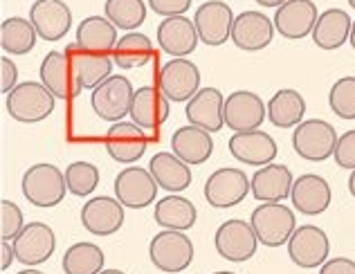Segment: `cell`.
Instances as JSON below:
<instances>
[{
  "instance_id": "obj_1",
  "label": "cell",
  "mask_w": 355,
  "mask_h": 274,
  "mask_svg": "<svg viewBox=\"0 0 355 274\" xmlns=\"http://www.w3.org/2000/svg\"><path fill=\"white\" fill-rule=\"evenodd\" d=\"M21 187L27 203H32L39 209H50V207L61 205L65 194H70L65 173H61V169L50 162H41L27 169Z\"/></svg>"
},
{
  "instance_id": "obj_2",
  "label": "cell",
  "mask_w": 355,
  "mask_h": 274,
  "mask_svg": "<svg viewBox=\"0 0 355 274\" xmlns=\"http://www.w3.org/2000/svg\"><path fill=\"white\" fill-rule=\"evenodd\" d=\"M5 103L12 119L21 121V124H36V121H43L52 115L54 106H57V97L45 88V83L23 81L7 94Z\"/></svg>"
},
{
  "instance_id": "obj_3",
  "label": "cell",
  "mask_w": 355,
  "mask_h": 274,
  "mask_svg": "<svg viewBox=\"0 0 355 274\" xmlns=\"http://www.w3.org/2000/svg\"><path fill=\"white\" fill-rule=\"evenodd\" d=\"M250 223L254 228L259 243L266 248H279L288 245L293 232L297 230L295 212L288 209L282 203H263L259 205L250 216Z\"/></svg>"
},
{
  "instance_id": "obj_4",
  "label": "cell",
  "mask_w": 355,
  "mask_h": 274,
  "mask_svg": "<svg viewBox=\"0 0 355 274\" xmlns=\"http://www.w3.org/2000/svg\"><path fill=\"white\" fill-rule=\"evenodd\" d=\"M338 139V130L331 121L304 119L293 133V148L299 157L308 160V162H324L335 155Z\"/></svg>"
},
{
  "instance_id": "obj_5",
  "label": "cell",
  "mask_w": 355,
  "mask_h": 274,
  "mask_svg": "<svg viewBox=\"0 0 355 274\" xmlns=\"http://www.w3.org/2000/svg\"><path fill=\"white\" fill-rule=\"evenodd\" d=\"M148 257L151 263L162 272H182L191 266L193 261V243L184 232H173V230H162L155 234L148 245Z\"/></svg>"
},
{
  "instance_id": "obj_6",
  "label": "cell",
  "mask_w": 355,
  "mask_h": 274,
  "mask_svg": "<svg viewBox=\"0 0 355 274\" xmlns=\"http://www.w3.org/2000/svg\"><path fill=\"white\" fill-rule=\"evenodd\" d=\"M133 83L121 74L108 77L101 86L92 90V110L97 112L99 119L117 124L126 115H130V103H133Z\"/></svg>"
},
{
  "instance_id": "obj_7",
  "label": "cell",
  "mask_w": 355,
  "mask_h": 274,
  "mask_svg": "<svg viewBox=\"0 0 355 274\" xmlns=\"http://www.w3.org/2000/svg\"><path fill=\"white\" fill-rule=\"evenodd\" d=\"M252 191V180L248 175L234 166H223L214 171L207 182H205V200H207L214 209H230L236 207L248 198Z\"/></svg>"
},
{
  "instance_id": "obj_8",
  "label": "cell",
  "mask_w": 355,
  "mask_h": 274,
  "mask_svg": "<svg viewBox=\"0 0 355 274\" xmlns=\"http://www.w3.org/2000/svg\"><path fill=\"white\" fill-rule=\"evenodd\" d=\"M214 245L216 252L230 263H245L257 254L259 236L252 228V223L241 219L225 221L214 234Z\"/></svg>"
},
{
  "instance_id": "obj_9",
  "label": "cell",
  "mask_w": 355,
  "mask_h": 274,
  "mask_svg": "<svg viewBox=\"0 0 355 274\" xmlns=\"http://www.w3.org/2000/svg\"><path fill=\"white\" fill-rule=\"evenodd\" d=\"M329 252H331L329 236H326L322 228H315V225H302V228H297L291 236V241H288V257H291V261L297 268L304 270L322 268L329 261Z\"/></svg>"
},
{
  "instance_id": "obj_10",
  "label": "cell",
  "mask_w": 355,
  "mask_h": 274,
  "mask_svg": "<svg viewBox=\"0 0 355 274\" xmlns=\"http://www.w3.org/2000/svg\"><path fill=\"white\" fill-rule=\"evenodd\" d=\"M12 245L16 252V261L27 268H34L45 263L54 254V250H57V236H54L50 225L34 221L25 225L21 234L12 241Z\"/></svg>"
},
{
  "instance_id": "obj_11",
  "label": "cell",
  "mask_w": 355,
  "mask_h": 274,
  "mask_svg": "<svg viewBox=\"0 0 355 274\" xmlns=\"http://www.w3.org/2000/svg\"><path fill=\"white\" fill-rule=\"evenodd\" d=\"M157 88L169 101H189L200 90V70L187 59H171L157 70Z\"/></svg>"
},
{
  "instance_id": "obj_12",
  "label": "cell",
  "mask_w": 355,
  "mask_h": 274,
  "mask_svg": "<svg viewBox=\"0 0 355 274\" xmlns=\"http://www.w3.org/2000/svg\"><path fill=\"white\" fill-rule=\"evenodd\" d=\"M157 182L148 169L128 166L115 178V198L126 209H144L157 198Z\"/></svg>"
},
{
  "instance_id": "obj_13",
  "label": "cell",
  "mask_w": 355,
  "mask_h": 274,
  "mask_svg": "<svg viewBox=\"0 0 355 274\" xmlns=\"http://www.w3.org/2000/svg\"><path fill=\"white\" fill-rule=\"evenodd\" d=\"M234 14L230 5L223 0H207L198 7L193 16V25L198 30V36L205 45L220 47L225 45L227 39H232V27H234Z\"/></svg>"
},
{
  "instance_id": "obj_14",
  "label": "cell",
  "mask_w": 355,
  "mask_h": 274,
  "mask_svg": "<svg viewBox=\"0 0 355 274\" xmlns=\"http://www.w3.org/2000/svg\"><path fill=\"white\" fill-rule=\"evenodd\" d=\"M225 126L234 133H245V130H257L268 117V106L257 92L236 90L225 99Z\"/></svg>"
},
{
  "instance_id": "obj_15",
  "label": "cell",
  "mask_w": 355,
  "mask_h": 274,
  "mask_svg": "<svg viewBox=\"0 0 355 274\" xmlns=\"http://www.w3.org/2000/svg\"><path fill=\"white\" fill-rule=\"evenodd\" d=\"M41 83H45L54 97L61 101H72L79 97L81 83L74 74V68L68 59V54H61L57 50H52L45 59L41 61Z\"/></svg>"
},
{
  "instance_id": "obj_16",
  "label": "cell",
  "mask_w": 355,
  "mask_h": 274,
  "mask_svg": "<svg viewBox=\"0 0 355 274\" xmlns=\"http://www.w3.org/2000/svg\"><path fill=\"white\" fill-rule=\"evenodd\" d=\"M148 137L144 128H139L133 121H117L106 133V151L108 155L121 164H133L146 153Z\"/></svg>"
},
{
  "instance_id": "obj_17",
  "label": "cell",
  "mask_w": 355,
  "mask_h": 274,
  "mask_svg": "<svg viewBox=\"0 0 355 274\" xmlns=\"http://www.w3.org/2000/svg\"><path fill=\"white\" fill-rule=\"evenodd\" d=\"M320 12L313 0H288L275 12V30L286 39H304L313 34Z\"/></svg>"
},
{
  "instance_id": "obj_18",
  "label": "cell",
  "mask_w": 355,
  "mask_h": 274,
  "mask_svg": "<svg viewBox=\"0 0 355 274\" xmlns=\"http://www.w3.org/2000/svg\"><path fill=\"white\" fill-rule=\"evenodd\" d=\"M124 209L126 207L113 196L90 198L81 209V223L90 234L110 236L119 232L121 225H124Z\"/></svg>"
},
{
  "instance_id": "obj_19",
  "label": "cell",
  "mask_w": 355,
  "mask_h": 274,
  "mask_svg": "<svg viewBox=\"0 0 355 274\" xmlns=\"http://www.w3.org/2000/svg\"><path fill=\"white\" fill-rule=\"evenodd\" d=\"M275 36V21L263 12H241L234 18L232 27V41L243 52H259L272 43Z\"/></svg>"
},
{
  "instance_id": "obj_20",
  "label": "cell",
  "mask_w": 355,
  "mask_h": 274,
  "mask_svg": "<svg viewBox=\"0 0 355 274\" xmlns=\"http://www.w3.org/2000/svg\"><path fill=\"white\" fill-rule=\"evenodd\" d=\"M30 21L43 41H59L72 27V12L63 0H36L30 9Z\"/></svg>"
},
{
  "instance_id": "obj_21",
  "label": "cell",
  "mask_w": 355,
  "mask_h": 274,
  "mask_svg": "<svg viewBox=\"0 0 355 274\" xmlns=\"http://www.w3.org/2000/svg\"><path fill=\"white\" fill-rule=\"evenodd\" d=\"M225 99L218 88H200L193 97L187 101V119L189 124L205 128L207 133H218L225 126Z\"/></svg>"
},
{
  "instance_id": "obj_22",
  "label": "cell",
  "mask_w": 355,
  "mask_h": 274,
  "mask_svg": "<svg viewBox=\"0 0 355 274\" xmlns=\"http://www.w3.org/2000/svg\"><path fill=\"white\" fill-rule=\"evenodd\" d=\"M198 30L187 16H171L157 25V45L175 59H187L198 47Z\"/></svg>"
},
{
  "instance_id": "obj_23",
  "label": "cell",
  "mask_w": 355,
  "mask_h": 274,
  "mask_svg": "<svg viewBox=\"0 0 355 274\" xmlns=\"http://www.w3.org/2000/svg\"><path fill=\"white\" fill-rule=\"evenodd\" d=\"M230 153L243 164L266 166L272 164V160L277 157V142L261 128L234 133L230 137Z\"/></svg>"
},
{
  "instance_id": "obj_24",
  "label": "cell",
  "mask_w": 355,
  "mask_h": 274,
  "mask_svg": "<svg viewBox=\"0 0 355 274\" xmlns=\"http://www.w3.org/2000/svg\"><path fill=\"white\" fill-rule=\"evenodd\" d=\"M169 99L164 97L157 86H142L133 94V103H130V119L144 130L160 128L166 119H169Z\"/></svg>"
},
{
  "instance_id": "obj_25",
  "label": "cell",
  "mask_w": 355,
  "mask_h": 274,
  "mask_svg": "<svg viewBox=\"0 0 355 274\" xmlns=\"http://www.w3.org/2000/svg\"><path fill=\"white\" fill-rule=\"evenodd\" d=\"M331 185L317 173H304L293 182L291 200L297 212L306 216H317L324 214L331 207Z\"/></svg>"
},
{
  "instance_id": "obj_26",
  "label": "cell",
  "mask_w": 355,
  "mask_h": 274,
  "mask_svg": "<svg viewBox=\"0 0 355 274\" xmlns=\"http://www.w3.org/2000/svg\"><path fill=\"white\" fill-rule=\"evenodd\" d=\"M295 178L286 164H266L252 175V196L261 203H282L291 198Z\"/></svg>"
},
{
  "instance_id": "obj_27",
  "label": "cell",
  "mask_w": 355,
  "mask_h": 274,
  "mask_svg": "<svg viewBox=\"0 0 355 274\" xmlns=\"http://www.w3.org/2000/svg\"><path fill=\"white\" fill-rule=\"evenodd\" d=\"M68 59L74 68V74L81 83V88H90L95 90L97 86H101L108 77H113V61H110L108 54H97V52H88L81 50L77 43L68 45Z\"/></svg>"
},
{
  "instance_id": "obj_28",
  "label": "cell",
  "mask_w": 355,
  "mask_h": 274,
  "mask_svg": "<svg viewBox=\"0 0 355 274\" xmlns=\"http://www.w3.org/2000/svg\"><path fill=\"white\" fill-rule=\"evenodd\" d=\"M171 151L187 164H205L211 157L214 139L211 133L198 126H180L171 135Z\"/></svg>"
},
{
  "instance_id": "obj_29",
  "label": "cell",
  "mask_w": 355,
  "mask_h": 274,
  "mask_svg": "<svg viewBox=\"0 0 355 274\" xmlns=\"http://www.w3.org/2000/svg\"><path fill=\"white\" fill-rule=\"evenodd\" d=\"M117 27L106 16H88L77 27V45L97 54H113L117 47Z\"/></svg>"
},
{
  "instance_id": "obj_30",
  "label": "cell",
  "mask_w": 355,
  "mask_h": 274,
  "mask_svg": "<svg viewBox=\"0 0 355 274\" xmlns=\"http://www.w3.org/2000/svg\"><path fill=\"white\" fill-rule=\"evenodd\" d=\"M148 171L155 178V182L164 191H184L191 185V169L187 162H182L175 153H155L148 162Z\"/></svg>"
},
{
  "instance_id": "obj_31",
  "label": "cell",
  "mask_w": 355,
  "mask_h": 274,
  "mask_svg": "<svg viewBox=\"0 0 355 274\" xmlns=\"http://www.w3.org/2000/svg\"><path fill=\"white\" fill-rule=\"evenodd\" d=\"M351 30L353 21L347 12L329 9V12L320 14V21H317L313 30V41L322 50H338V47H342L351 39Z\"/></svg>"
},
{
  "instance_id": "obj_32",
  "label": "cell",
  "mask_w": 355,
  "mask_h": 274,
  "mask_svg": "<svg viewBox=\"0 0 355 274\" xmlns=\"http://www.w3.org/2000/svg\"><path fill=\"white\" fill-rule=\"evenodd\" d=\"M155 223L164 230L173 232H187L196 225V207L189 198H184L180 194H171L157 200L153 209Z\"/></svg>"
},
{
  "instance_id": "obj_33",
  "label": "cell",
  "mask_w": 355,
  "mask_h": 274,
  "mask_svg": "<svg viewBox=\"0 0 355 274\" xmlns=\"http://www.w3.org/2000/svg\"><path fill=\"white\" fill-rule=\"evenodd\" d=\"M306 115V101L302 92L293 88L277 90L272 99L268 101V119L277 128H297L304 121Z\"/></svg>"
},
{
  "instance_id": "obj_34",
  "label": "cell",
  "mask_w": 355,
  "mask_h": 274,
  "mask_svg": "<svg viewBox=\"0 0 355 274\" xmlns=\"http://www.w3.org/2000/svg\"><path fill=\"white\" fill-rule=\"evenodd\" d=\"M113 59H115V65H119V68H124V70L142 68V65H146L153 59L151 39L142 32H128L126 36H121L117 41Z\"/></svg>"
},
{
  "instance_id": "obj_35",
  "label": "cell",
  "mask_w": 355,
  "mask_h": 274,
  "mask_svg": "<svg viewBox=\"0 0 355 274\" xmlns=\"http://www.w3.org/2000/svg\"><path fill=\"white\" fill-rule=\"evenodd\" d=\"M36 30L32 21H25L21 16L5 18L0 25V47L7 54H27L36 45Z\"/></svg>"
},
{
  "instance_id": "obj_36",
  "label": "cell",
  "mask_w": 355,
  "mask_h": 274,
  "mask_svg": "<svg viewBox=\"0 0 355 274\" xmlns=\"http://www.w3.org/2000/svg\"><path fill=\"white\" fill-rule=\"evenodd\" d=\"M104 263H106V257L99 245L77 243L65 250L61 266L65 274H99L104 270Z\"/></svg>"
},
{
  "instance_id": "obj_37",
  "label": "cell",
  "mask_w": 355,
  "mask_h": 274,
  "mask_svg": "<svg viewBox=\"0 0 355 274\" xmlns=\"http://www.w3.org/2000/svg\"><path fill=\"white\" fill-rule=\"evenodd\" d=\"M104 12H106V18L117 30L133 32L146 21L144 0H106Z\"/></svg>"
},
{
  "instance_id": "obj_38",
  "label": "cell",
  "mask_w": 355,
  "mask_h": 274,
  "mask_svg": "<svg viewBox=\"0 0 355 274\" xmlns=\"http://www.w3.org/2000/svg\"><path fill=\"white\" fill-rule=\"evenodd\" d=\"M63 173L65 182H68V191L77 198L90 196L99 185V169L90 162H72Z\"/></svg>"
},
{
  "instance_id": "obj_39",
  "label": "cell",
  "mask_w": 355,
  "mask_h": 274,
  "mask_svg": "<svg viewBox=\"0 0 355 274\" xmlns=\"http://www.w3.org/2000/svg\"><path fill=\"white\" fill-rule=\"evenodd\" d=\"M329 106L340 119H355V77H342L333 83Z\"/></svg>"
},
{
  "instance_id": "obj_40",
  "label": "cell",
  "mask_w": 355,
  "mask_h": 274,
  "mask_svg": "<svg viewBox=\"0 0 355 274\" xmlns=\"http://www.w3.org/2000/svg\"><path fill=\"white\" fill-rule=\"evenodd\" d=\"M23 228H25V221H23L21 207L12 200L0 203V239L14 241Z\"/></svg>"
},
{
  "instance_id": "obj_41",
  "label": "cell",
  "mask_w": 355,
  "mask_h": 274,
  "mask_svg": "<svg viewBox=\"0 0 355 274\" xmlns=\"http://www.w3.org/2000/svg\"><path fill=\"white\" fill-rule=\"evenodd\" d=\"M333 157H335V162H338V166L355 171V128L347 130V133L338 139Z\"/></svg>"
},
{
  "instance_id": "obj_42",
  "label": "cell",
  "mask_w": 355,
  "mask_h": 274,
  "mask_svg": "<svg viewBox=\"0 0 355 274\" xmlns=\"http://www.w3.org/2000/svg\"><path fill=\"white\" fill-rule=\"evenodd\" d=\"M148 7H151V12L164 18L184 16L187 9L191 7V0H148Z\"/></svg>"
},
{
  "instance_id": "obj_43",
  "label": "cell",
  "mask_w": 355,
  "mask_h": 274,
  "mask_svg": "<svg viewBox=\"0 0 355 274\" xmlns=\"http://www.w3.org/2000/svg\"><path fill=\"white\" fill-rule=\"evenodd\" d=\"M16 79H18L16 63L12 59H7V56H3V59H0V92H3L5 97L18 86Z\"/></svg>"
},
{
  "instance_id": "obj_44",
  "label": "cell",
  "mask_w": 355,
  "mask_h": 274,
  "mask_svg": "<svg viewBox=\"0 0 355 274\" xmlns=\"http://www.w3.org/2000/svg\"><path fill=\"white\" fill-rule=\"evenodd\" d=\"M320 274H355V261L347 259V257L329 259L320 268Z\"/></svg>"
},
{
  "instance_id": "obj_45",
  "label": "cell",
  "mask_w": 355,
  "mask_h": 274,
  "mask_svg": "<svg viewBox=\"0 0 355 274\" xmlns=\"http://www.w3.org/2000/svg\"><path fill=\"white\" fill-rule=\"evenodd\" d=\"M16 259V252H14V245L9 241H3L0 243V270L7 272V268L12 266Z\"/></svg>"
},
{
  "instance_id": "obj_46",
  "label": "cell",
  "mask_w": 355,
  "mask_h": 274,
  "mask_svg": "<svg viewBox=\"0 0 355 274\" xmlns=\"http://www.w3.org/2000/svg\"><path fill=\"white\" fill-rule=\"evenodd\" d=\"M257 3L261 7H282L284 3H288V0H257Z\"/></svg>"
},
{
  "instance_id": "obj_47",
  "label": "cell",
  "mask_w": 355,
  "mask_h": 274,
  "mask_svg": "<svg viewBox=\"0 0 355 274\" xmlns=\"http://www.w3.org/2000/svg\"><path fill=\"white\" fill-rule=\"evenodd\" d=\"M349 191L355 198V171H351V175H349Z\"/></svg>"
},
{
  "instance_id": "obj_48",
  "label": "cell",
  "mask_w": 355,
  "mask_h": 274,
  "mask_svg": "<svg viewBox=\"0 0 355 274\" xmlns=\"http://www.w3.org/2000/svg\"><path fill=\"white\" fill-rule=\"evenodd\" d=\"M18 274H43L41 270H34V268H27V270H23V272H18Z\"/></svg>"
},
{
  "instance_id": "obj_49",
  "label": "cell",
  "mask_w": 355,
  "mask_h": 274,
  "mask_svg": "<svg viewBox=\"0 0 355 274\" xmlns=\"http://www.w3.org/2000/svg\"><path fill=\"white\" fill-rule=\"evenodd\" d=\"M351 47H353V50H355V21H353V30H351Z\"/></svg>"
},
{
  "instance_id": "obj_50",
  "label": "cell",
  "mask_w": 355,
  "mask_h": 274,
  "mask_svg": "<svg viewBox=\"0 0 355 274\" xmlns=\"http://www.w3.org/2000/svg\"><path fill=\"white\" fill-rule=\"evenodd\" d=\"M99 274H126V272H121V270H101Z\"/></svg>"
},
{
  "instance_id": "obj_51",
  "label": "cell",
  "mask_w": 355,
  "mask_h": 274,
  "mask_svg": "<svg viewBox=\"0 0 355 274\" xmlns=\"http://www.w3.org/2000/svg\"><path fill=\"white\" fill-rule=\"evenodd\" d=\"M214 274H236V272H227V270H220V272H214Z\"/></svg>"
},
{
  "instance_id": "obj_52",
  "label": "cell",
  "mask_w": 355,
  "mask_h": 274,
  "mask_svg": "<svg viewBox=\"0 0 355 274\" xmlns=\"http://www.w3.org/2000/svg\"><path fill=\"white\" fill-rule=\"evenodd\" d=\"M349 5H351V7L355 9V0H349Z\"/></svg>"
}]
</instances>
